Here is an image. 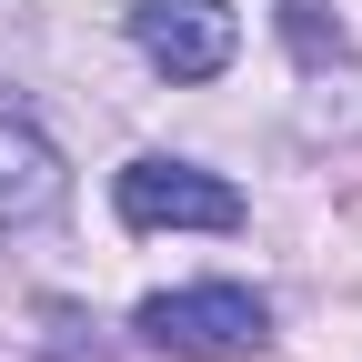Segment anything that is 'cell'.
I'll list each match as a JSON object with an SVG mask.
<instances>
[{"label":"cell","mask_w":362,"mask_h":362,"mask_svg":"<svg viewBox=\"0 0 362 362\" xmlns=\"http://www.w3.org/2000/svg\"><path fill=\"white\" fill-rule=\"evenodd\" d=\"M121 221H131V232H242V192L211 181L202 161L141 151L121 171Z\"/></svg>","instance_id":"cell-2"},{"label":"cell","mask_w":362,"mask_h":362,"mask_svg":"<svg viewBox=\"0 0 362 362\" xmlns=\"http://www.w3.org/2000/svg\"><path fill=\"white\" fill-rule=\"evenodd\" d=\"M282 30H292V51L322 71V61H342V30L322 21V0H282Z\"/></svg>","instance_id":"cell-5"},{"label":"cell","mask_w":362,"mask_h":362,"mask_svg":"<svg viewBox=\"0 0 362 362\" xmlns=\"http://www.w3.org/2000/svg\"><path fill=\"white\" fill-rule=\"evenodd\" d=\"M51 202H61V151L40 141L30 121L0 111V232H11V221H40Z\"/></svg>","instance_id":"cell-4"},{"label":"cell","mask_w":362,"mask_h":362,"mask_svg":"<svg viewBox=\"0 0 362 362\" xmlns=\"http://www.w3.org/2000/svg\"><path fill=\"white\" fill-rule=\"evenodd\" d=\"M131 40H141L151 71H171V81H211V71H232L242 21L221 11V0H131Z\"/></svg>","instance_id":"cell-3"},{"label":"cell","mask_w":362,"mask_h":362,"mask_svg":"<svg viewBox=\"0 0 362 362\" xmlns=\"http://www.w3.org/2000/svg\"><path fill=\"white\" fill-rule=\"evenodd\" d=\"M131 332H141L151 352H181V362H242V352H262L272 312L242 282H192V292H151Z\"/></svg>","instance_id":"cell-1"}]
</instances>
